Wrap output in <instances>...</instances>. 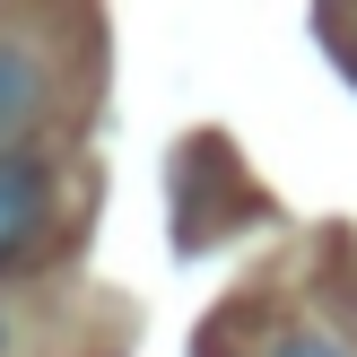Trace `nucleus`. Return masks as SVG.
<instances>
[{
  "label": "nucleus",
  "mask_w": 357,
  "mask_h": 357,
  "mask_svg": "<svg viewBox=\"0 0 357 357\" xmlns=\"http://www.w3.org/2000/svg\"><path fill=\"white\" fill-rule=\"evenodd\" d=\"M35 192H44V174H35L26 157H0V261H9V253H17V236H26Z\"/></svg>",
  "instance_id": "obj_1"
},
{
  "label": "nucleus",
  "mask_w": 357,
  "mask_h": 357,
  "mask_svg": "<svg viewBox=\"0 0 357 357\" xmlns=\"http://www.w3.org/2000/svg\"><path fill=\"white\" fill-rule=\"evenodd\" d=\"M17 122H35V61H26V44H0V139Z\"/></svg>",
  "instance_id": "obj_2"
},
{
  "label": "nucleus",
  "mask_w": 357,
  "mask_h": 357,
  "mask_svg": "<svg viewBox=\"0 0 357 357\" xmlns=\"http://www.w3.org/2000/svg\"><path fill=\"white\" fill-rule=\"evenodd\" d=\"M271 357H349V349H340V340H323V331H288Z\"/></svg>",
  "instance_id": "obj_3"
},
{
  "label": "nucleus",
  "mask_w": 357,
  "mask_h": 357,
  "mask_svg": "<svg viewBox=\"0 0 357 357\" xmlns=\"http://www.w3.org/2000/svg\"><path fill=\"white\" fill-rule=\"evenodd\" d=\"M349 70H357V35H349Z\"/></svg>",
  "instance_id": "obj_4"
}]
</instances>
